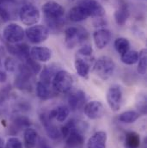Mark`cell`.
Returning a JSON list of instances; mask_svg holds the SVG:
<instances>
[{"instance_id": "obj_1", "label": "cell", "mask_w": 147, "mask_h": 148, "mask_svg": "<svg viewBox=\"0 0 147 148\" xmlns=\"http://www.w3.org/2000/svg\"><path fill=\"white\" fill-rule=\"evenodd\" d=\"M52 86L55 92L67 93L73 86V77L67 71L60 70L54 75L52 80Z\"/></svg>"}, {"instance_id": "obj_2", "label": "cell", "mask_w": 147, "mask_h": 148, "mask_svg": "<svg viewBox=\"0 0 147 148\" xmlns=\"http://www.w3.org/2000/svg\"><path fill=\"white\" fill-rule=\"evenodd\" d=\"M115 70V64L109 56H102L94 64L96 74L103 81L109 79Z\"/></svg>"}, {"instance_id": "obj_3", "label": "cell", "mask_w": 147, "mask_h": 148, "mask_svg": "<svg viewBox=\"0 0 147 148\" xmlns=\"http://www.w3.org/2000/svg\"><path fill=\"white\" fill-rule=\"evenodd\" d=\"M88 32L83 28L69 27L65 30V43L69 48L84 42L88 39Z\"/></svg>"}, {"instance_id": "obj_4", "label": "cell", "mask_w": 147, "mask_h": 148, "mask_svg": "<svg viewBox=\"0 0 147 148\" xmlns=\"http://www.w3.org/2000/svg\"><path fill=\"white\" fill-rule=\"evenodd\" d=\"M22 23L27 26H33L38 23L40 18V14L36 6L31 3L23 4L18 12Z\"/></svg>"}, {"instance_id": "obj_5", "label": "cell", "mask_w": 147, "mask_h": 148, "mask_svg": "<svg viewBox=\"0 0 147 148\" xmlns=\"http://www.w3.org/2000/svg\"><path fill=\"white\" fill-rule=\"evenodd\" d=\"M42 12L49 23L61 22L65 15V9L55 1H48L42 6Z\"/></svg>"}, {"instance_id": "obj_6", "label": "cell", "mask_w": 147, "mask_h": 148, "mask_svg": "<svg viewBox=\"0 0 147 148\" xmlns=\"http://www.w3.org/2000/svg\"><path fill=\"white\" fill-rule=\"evenodd\" d=\"M50 35L49 29L41 24H36L29 27L25 30V36L33 44H40L44 42Z\"/></svg>"}, {"instance_id": "obj_7", "label": "cell", "mask_w": 147, "mask_h": 148, "mask_svg": "<svg viewBox=\"0 0 147 148\" xmlns=\"http://www.w3.org/2000/svg\"><path fill=\"white\" fill-rule=\"evenodd\" d=\"M3 36L9 43L16 44L21 42L25 36V31L17 23H9L3 30Z\"/></svg>"}, {"instance_id": "obj_8", "label": "cell", "mask_w": 147, "mask_h": 148, "mask_svg": "<svg viewBox=\"0 0 147 148\" xmlns=\"http://www.w3.org/2000/svg\"><path fill=\"white\" fill-rule=\"evenodd\" d=\"M77 4L82 6L90 16L102 18L106 14L103 6L96 0H78Z\"/></svg>"}, {"instance_id": "obj_9", "label": "cell", "mask_w": 147, "mask_h": 148, "mask_svg": "<svg viewBox=\"0 0 147 148\" xmlns=\"http://www.w3.org/2000/svg\"><path fill=\"white\" fill-rule=\"evenodd\" d=\"M107 102L111 110L113 111H118L120 109L123 93L121 87L119 85H112L107 91L106 95Z\"/></svg>"}, {"instance_id": "obj_10", "label": "cell", "mask_w": 147, "mask_h": 148, "mask_svg": "<svg viewBox=\"0 0 147 148\" xmlns=\"http://www.w3.org/2000/svg\"><path fill=\"white\" fill-rule=\"evenodd\" d=\"M130 11L126 0H116L114 20L119 26H123L129 18Z\"/></svg>"}, {"instance_id": "obj_11", "label": "cell", "mask_w": 147, "mask_h": 148, "mask_svg": "<svg viewBox=\"0 0 147 148\" xmlns=\"http://www.w3.org/2000/svg\"><path fill=\"white\" fill-rule=\"evenodd\" d=\"M84 114L90 120H96L101 118L104 114V107L99 101L89 102L84 106Z\"/></svg>"}, {"instance_id": "obj_12", "label": "cell", "mask_w": 147, "mask_h": 148, "mask_svg": "<svg viewBox=\"0 0 147 148\" xmlns=\"http://www.w3.org/2000/svg\"><path fill=\"white\" fill-rule=\"evenodd\" d=\"M15 0H0V17L4 22L15 18Z\"/></svg>"}, {"instance_id": "obj_13", "label": "cell", "mask_w": 147, "mask_h": 148, "mask_svg": "<svg viewBox=\"0 0 147 148\" xmlns=\"http://www.w3.org/2000/svg\"><path fill=\"white\" fill-rule=\"evenodd\" d=\"M40 121L42 123V125L44 126L46 132L47 134V135L52 139V140H59L61 137V134H60V130H59L57 128V127L55 125H53L52 123V120L48 117V114L42 113L40 115Z\"/></svg>"}, {"instance_id": "obj_14", "label": "cell", "mask_w": 147, "mask_h": 148, "mask_svg": "<svg viewBox=\"0 0 147 148\" xmlns=\"http://www.w3.org/2000/svg\"><path fill=\"white\" fill-rule=\"evenodd\" d=\"M93 58H84L76 56L74 61V66L77 73L82 77H88L90 71V61Z\"/></svg>"}, {"instance_id": "obj_15", "label": "cell", "mask_w": 147, "mask_h": 148, "mask_svg": "<svg viewBox=\"0 0 147 148\" xmlns=\"http://www.w3.org/2000/svg\"><path fill=\"white\" fill-rule=\"evenodd\" d=\"M112 34L107 29H100L94 32L93 39L94 42L98 49L105 48L110 42Z\"/></svg>"}, {"instance_id": "obj_16", "label": "cell", "mask_w": 147, "mask_h": 148, "mask_svg": "<svg viewBox=\"0 0 147 148\" xmlns=\"http://www.w3.org/2000/svg\"><path fill=\"white\" fill-rule=\"evenodd\" d=\"M30 57L37 62H46L52 57V51L46 47H34L30 49Z\"/></svg>"}, {"instance_id": "obj_17", "label": "cell", "mask_w": 147, "mask_h": 148, "mask_svg": "<svg viewBox=\"0 0 147 148\" xmlns=\"http://www.w3.org/2000/svg\"><path fill=\"white\" fill-rule=\"evenodd\" d=\"M107 134L104 131H98L95 133L88 140L87 148H106Z\"/></svg>"}, {"instance_id": "obj_18", "label": "cell", "mask_w": 147, "mask_h": 148, "mask_svg": "<svg viewBox=\"0 0 147 148\" xmlns=\"http://www.w3.org/2000/svg\"><path fill=\"white\" fill-rule=\"evenodd\" d=\"M86 100L85 93L82 90H77L73 93H72L68 97V103H69V109L75 110L79 108H81L84 102Z\"/></svg>"}, {"instance_id": "obj_19", "label": "cell", "mask_w": 147, "mask_h": 148, "mask_svg": "<svg viewBox=\"0 0 147 148\" xmlns=\"http://www.w3.org/2000/svg\"><path fill=\"white\" fill-rule=\"evenodd\" d=\"M88 17H90V16L87 13V11L78 4L72 7L68 13V18L73 23H79L84 21Z\"/></svg>"}, {"instance_id": "obj_20", "label": "cell", "mask_w": 147, "mask_h": 148, "mask_svg": "<svg viewBox=\"0 0 147 148\" xmlns=\"http://www.w3.org/2000/svg\"><path fill=\"white\" fill-rule=\"evenodd\" d=\"M69 114H70L69 107L62 105V106H59L58 108L52 110L47 114L51 120L55 119L59 122H64L69 116Z\"/></svg>"}, {"instance_id": "obj_21", "label": "cell", "mask_w": 147, "mask_h": 148, "mask_svg": "<svg viewBox=\"0 0 147 148\" xmlns=\"http://www.w3.org/2000/svg\"><path fill=\"white\" fill-rule=\"evenodd\" d=\"M25 148H35L38 142L37 132L31 127H27L23 134Z\"/></svg>"}, {"instance_id": "obj_22", "label": "cell", "mask_w": 147, "mask_h": 148, "mask_svg": "<svg viewBox=\"0 0 147 148\" xmlns=\"http://www.w3.org/2000/svg\"><path fill=\"white\" fill-rule=\"evenodd\" d=\"M125 148H139L140 146V136L136 132H128L126 134Z\"/></svg>"}, {"instance_id": "obj_23", "label": "cell", "mask_w": 147, "mask_h": 148, "mask_svg": "<svg viewBox=\"0 0 147 148\" xmlns=\"http://www.w3.org/2000/svg\"><path fill=\"white\" fill-rule=\"evenodd\" d=\"M52 90L49 88L48 84L39 81L36 84V95L41 100H46L52 97Z\"/></svg>"}, {"instance_id": "obj_24", "label": "cell", "mask_w": 147, "mask_h": 148, "mask_svg": "<svg viewBox=\"0 0 147 148\" xmlns=\"http://www.w3.org/2000/svg\"><path fill=\"white\" fill-rule=\"evenodd\" d=\"M113 46L117 53H120V55L126 53L130 49V42L126 38H124V37L117 38L114 40Z\"/></svg>"}, {"instance_id": "obj_25", "label": "cell", "mask_w": 147, "mask_h": 148, "mask_svg": "<svg viewBox=\"0 0 147 148\" xmlns=\"http://www.w3.org/2000/svg\"><path fill=\"white\" fill-rule=\"evenodd\" d=\"M140 117V114L133 110L126 111L118 116V120L123 123H133Z\"/></svg>"}, {"instance_id": "obj_26", "label": "cell", "mask_w": 147, "mask_h": 148, "mask_svg": "<svg viewBox=\"0 0 147 148\" xmlns=\"http://www.w3.org/2000/svg\"><path fill=\"white\" fill-rule=\"evenodd\" d=\"M120 60L125 65L132 66L138 63L139 60V53L134 50H128L126 53L120 55Z\"/></svg>"}, {"instance_id": "obj_27", "label": "cell", "mask_w": 147, "mask_h": 148, "mask_svg": "<svg viewBox=\"0 0 147 148\" xmlns=\"http://www.w3.org/2000/svg\"><path fill=\"white\" fill-rule=\"evenodd\" d=\"M138 73L141 75L146 73V49L143 48L139 53V60H138Z\"/></svg>"}, {"instance_id": "obj_28", "label": "cell", "mask_w": 147, "mask_h": 148, "mask_svg": "<svg viewBox=\"0 0 147 148\" xmlns=\"http://www.w3.org/2000/svg\"><path fill=\"white\" fill-rule=\"evenodd\" d=\"M56 73L53 72V70L51 67L46 66L40 73V81L45 83L46 84L50 85L52 84V80L54 77Z\"/></svg>"}, {"instance_id": "obj_29", "label": "cell", "mask_w": 147, "mask_h": 148, "mask_svg": "<svg viewBox=\"0 0 147 148\" xmlns=\"http://www.w3.org/2000/svg\"><path fill=\"white\" fill-rule=\"evenodd\" d=\"M76 56L84 58H93V49L90 45H84L79 48L77 52Z\"/></svg>"}, {"instance_id": "obj_30", "label": "cell", "mask_w": 147, "mask_h": 148, "mask_svg": "<svg viewBox=\"0 0 147 148\" xmlns=\"http://www.w3.org/2000/svg\"><path fill=\"white\" fill-rule=\"evenodd\" d=\"M136 104L140 113H142L143 114L146 113V97L145 96V94H139Z\"/></svg>"}, {"instance_id": "obj_31", "label": "cell", "mask_w": 147, "mask_h": 148, "mask_svg": "<svg viewBox=\"0 0 147 148\" xmlns=\"http://www.w3.org/2000/svg\"><path fill=\"white\" fill-rule=\"evenodd\" d=\"M5 148H23V145L18 138L10 137L6 141Z\"/></svg>"}, {"instance_id": "obj_32", "label": "cell", "mask_w": 147, "mask_h": 148, "mask_svg": "<svg viewBox=\"0 0 147 148\" xmlns=\"http://www.w3.org/2000/svg\"><path fill=\"white\" fill-rule=\"evenodd\" d=\"M4 67H5V70L9 73H13L16 71V61L13 58L11 57H7L4 60Z\"/></svg>"}, {"instance_id": "obj_33", "label": "cell", "mask_w": 147, "mask_h": 148, "mask_svg": "<svg viewBox=\"0 0 147 148\" xmlns=\"http://www.w3.org/2000/svg\"><path fill=\"white\" fill-rule=\"evenodd\" d=\"M37 148H51L50 146L47 144V142L45 140L40 139L38 142H37Z\"/></svg>"}, {"instance_id": "obj_34", "label": "cell", "mask_w": 147, "mask_h": 148, "mask_svg": "<svg viewBox=\"0 0 147 148\" xmlns=\"http://www.w3.org/2000/svg\"><path fill=\"white\" fill-rule=\"evenodd\" d=\"M7 79V74L5 72L0 70V82H5Z\"/></svg>"}, {"instance_id": "obj_35", "label": "cell", "mask_w": 147, "mask_h": 148, "mask_svg": "<svg viewBox=\"0 0 147 148\" xmlns=\"http://www.w3.org/2000/svg\"><path fill=\"white\" fill-rule=\"evenodd\" d=\"M3 141L0 140V148H3Z\"/></svg>"}]
</instances>
